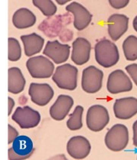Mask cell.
Instances as JSON below:
<instances>
[{
	"label": "cell",
	"instance_id": "obj_22",
	"mask_svg": "<svg viewBox=\"0 0 137 160\" xmlns=\"http://www.w3.org/2000/svg\"><path fill=\"white\" fill-rule=\"evenodd\" d=\"M84 108L80 105L76 106L73 113L70 114L66 126L71 130H78L82 128V114Z\"/></svg>",
	"mask_w": 137,
	"mask_h": 160
},
{
	"label": "cell",
	"instance_id": "obj_6",
	"mask_svg": "<svg viewBox=\"0 0 137 160\" xmlns=\"http://www.w3.org/2000/svg\"><path fill=\"white\" fill-rule=\"evenodd\" d=\"M104 73L95 66H89L83 70L81 77V87L86 92L94 94L98 92L102 87Z\"/></svg>",
	"mask_w": 137,
	"mask_h": 160
},
{
	"label": "cell",
	"instance_id": "obj_8",
	"mask_svg": "<svg viewBox=\"0 0 137 160\" xmlns=\"http://www.w3.org/2000/svg\"><path fill=\"white\" fill-rule=\"evenodd\" d=\"M12 119L22 129H31L37 127L41 121V114L29 106L17 108L12 116Z\"/></svg>",
	"mask_w": 137,
	"mask_h": 160
},
{
	"label": "cell",
	"instance_id": "obj_7",
	"mask_svg": "<svg viewBox=\"0 0 137 160\" xmlns=\"http://www.w3.org/2000/svg\"><path fill=\"white\" fill-rule=\"evenodd\" d=\"M34 151L32 140L25 135L15 137L12 141V147L8 149V159L22 160L29 158Z\"/></svg>",
	"mask_w": 137,
	"mask_h": 160
},
{
	"label": "cell",
	"instance_id": "obj_10",
	"mask_svg": "<svg viewBox=\"0 0 137 160\" xmlns=\"http://www.w3.org/2000/svg\"><path fill=\"white\" fill-rule=\"evenodd\" d=\"M28 92L31 101L39 106L47 105L54 95L53 88L46 83H31Z\"/></svg>",
	"mask_w": 137,
	"mask_h": 160
},
{
	"label": "cell",
	"instance_id": "obj_24",
	"mask_svg": "<svg viewBox=\"0 0 137 160\" xmlns=\"http://www.w3.org/2000/svg\"><path fill=\"white\" fill-rule=\"evenodd\" d=\"M8 60L15 62L20 60L22 56V48L18 41L14 38H8Z\"/></svg>",
	"mask_w": 137,
	"mask_h": 160
},
{
	"label": "cell",
	"instance_id": "obj_20",
	"mask_svg": "<svg viewBox=\"0 0 137 160\" xmlns=\"http://www.w3.org/2000/svg\"><path fill=\"white\" fill-rule=\"evenodd\" d=\"M8 86L10 93H21L25 88L26 81L21 69L18 67H12L8 69Z\"/></svg>",
	"mask_w": 137,
	"mask_h": 160
},
{
	"label": "cell",
	"instance_id": "obj_21",
	"mask_svg": "<svg viewBox=\"0 0 137 160\" xmlns=\"http://www.w3.org/2000/svg\"><path fill=\"white\" fill-rule=\"evenodd\" d=\"M123 50L126 59L129 61L137 60V38L130 35L123 43Z\"/></svg>",
	"mask_w": 137,
	"mask_h": 160
},
{
	"label": "cell",
	"instance_id": "obj_16",
	"mask_svg": "<svg viewBox=\"0 0 137 160\" xmlns=\"http://www.w3.org/2000/svg\"><path fill=\"white\" fill-rule=\"evenodd\" d=\"M91 45L87 39L78 38L72 43V60L76 65H83L90 59Z\"/></svg>",
	"mask_w": 137,
	"mask_h": 160
},
{
	"label": "cell",
	"instance_id": "obj_23",
	"mask_svg": "<svg viewBox=\"0 0 137 160\" xmlns=\"http://www.w3.org/2000/svg\"><path fill=\"white\" fill-rule=\"evenodd\" d=\"M33 4L39 8L45 16H52L55 15L57 11V7L50 0H34Z\"/></svg>",
	"mask_w": 137,
	"mask_h": 160
},
{
	"label": "cell",
	"instance_id": "obj_1",
	"mask_svg": "<svg viewBox=\"0 0 137 160\" xmlns=\"http://www.w3.org/2000/svg\"><path fill=\"white\" fill-rule=\"evenodd\" d=\"M95 60L105 68L114 67L120 59L119 50L117 45L107 39H103L95 44Z\"/></svg>",
	"mask_w": 137,
	"mask_h": 160
},
{
	"label": "cell",
	"instance_id": "obj_31",
	"mask_svg": "<svg viewBox=\"0 0 137 160\" xmlns=\"http://www.w3.org/2000/svg\"><path fill=\"white\" fill-rule=\"evenodd\" d=\"M56 2H57V3H59L60 5H63V4H65V3L68 2L69 0H66V1H62V2L60 1V0H56Z\"/></svg>",
	"mask_w": 137,
	"mask_h": 160
},
{
	"label": "cell",
	"instance_id": "obj_30",
	"mask_svg": "<svg viewBox=\"0 0 137 160\" xmlns=\"http://www.w3.org/2000/svg\"><path fill=\"white\" fill-rule=\"evenodd\" d=\"M133 28H134V30L137 32V15L135 17V18L133 19Z\"/></svg>",
	"mask_w": 137,
	"mask_h": 160
},
{
	"label": "cell",
	"instance_id": "obj_15",
	"mask_svg": "<svg viewBox=\"0 0 137 160\" xmlns=\"http://www.w3.org/2000/svg\"><path fill=\"white\" fill-rule=\"evenodd\" d=\"M66 11L74 15V27L78 31L84 30L92 20V15L82 5L73 2L66 7Z\"/></svg>",
	"mask_w": 137,
	"mask_h": 160
},
{
	"label": "cell",
	"instance_id": "obj_18",
	"mask_svg": "<svg viewBox=\"0 0 137 160\" xmlns=\"http://www.w3.org/2000/svg\"><path fill=\"white\" fill-rule=\"evenodd\" d=\"M21 39L24 44L25 53L27 57L37 54L43 49L44 39L36 33H32L27 35H22Z\"/></svg>",
	"mask_w": 137,
	"mask_h": 160
},
{
	"label": "cell",
	"instance_id": "obj_28",
	"mask_svg": "<svg viewBox=\"0 0 137 160\" xmlns=\"http://www.w3.org/2000/svg\"><path fill=\"white\" fill-rule=\"evenodd\" d=\"M133 145L137 147V120L135 121L133 125Z\"/></svg>",
	"mask_w": 137,
	"mask_h": 160
},
{
	"label": "cell",
	"instance_id": "obj_4",
	"mask_svg": "<svg viewBox=\"0 0 137 160\" xmlns=\"http://www.w3.org/2000/svg\"><path fill=\"white\" fill-rule=\"evenodd\" d=\"M29 73L36 79H47L53 74L54 65L44 56L31 57L26 62Z\"/></svg>",
	"mask_w": 137,
	"mask_h": 160
},
{
	"label": "cell",
	"instance_id": "obj_2",
	"mask_svg": "<svg viewBox=\"0 0 137 160\" xmlns=\"http://www.w3.org/2000/svg\"><path fill=\"white\" fill-rule=\"evenodd\" d=\"M77 68L67 63L56 67L52 79L60 88L72 91L77 87Z\"/></svg>",
	"mask_w": 137,
	"mask_h": 160
},
{
	"label": "cell",
	"instance_id": "obj_25",
	"mask_svg": "<svg viewBox=\"0 0 137 160\" xmlns=\"http://www.w3.org/2000/svg\"><path fill=\"white\" fill-rule=\"evenodd\" d=\"M125 69L131 76L132 79L134 81L135 84L137 86V63L130 64V65L126 66Z\"/></svg>",
	"mask_w": 137,
	"mask_h": 160
},
{
	"label": "cell",
	"instance_id": "obj_11",
	"mask_svg": "<svg viewBox=\"0 0 137 160\" xmlns=\"http://www.w3.org/2000/svg\"><path fill=\"white\" fill-rule=\"evenodd\" d=\"M91 144L88 139L82 136L72 137L67 142L66 150L69 156L76 159L86 158L91 152Z\"/></svg>",
	"mask_w": 137,
	"mask_h": 160
},
{
	"label": "cell",
	"instance_id": "obj_5",
	"mask_svg": "<svg viewBox=\"0 0 137 160\" xmlns=\"http://www.w3.org/2000/svg\"><path fill=\"white\" fill-rule=\"evenodd\" d=\"M110 121L108 111L105 107L95 105L88 108L86 116L87 127L91 131H100Z\"/></svg>",
	"mask_w": 137,
	"mask_h": 160
},
{
	"label": "cell",
	"instance_id": "obj_12",
	"mask_svg": "<svg viewBox=\"0 0 137 160\" xmlns=\"http://www.w3.org/2000/svg\"><path fill=\"white\" fill-rule=\"evenodd\" d=\"M129 28V18L125 15L114 14L107 19V30L113 41H118Z\"/></svg>",
	"mask_w": 137,
	"mask_h": 160
},
{
	"label": "cell",
	"instance_id": "obj_13",
	"mask_svg": "<svg viewBox=\"0 0 137 160\" xmlns=\"http://www.w3.org/2000/svg\"><path fill=\"white\" fill-rule=\"evenodd\" d=\"M114 112L118 119H130L137 114V98L127 97L117 99L114 105Z\"/></svg>",
	"mask_w": 137,
	"mask_h": 160
},
{
	"label": "cell",
	"instance_id": "obj_26",
	"mask_svg": "<svg viewBox=\"0 0 137 160\" xmlns=\"http://www.w3.org/2000/svg\"><path fill=\"white\" fill-rule=\"evenodd\" d=\"M129 0H110L109 3L114 8L116 9H120V8H125L128 4H129Z\"/></svg>",
	"mask_w": 137,
	"mask_h": 160
},
{
	"label": "cell",
	"instance_id": "obj_14",
	"mask_svg": "<svg viewBox=\"0 0 137 160\" xmlns=\"http://www.w3.org/2000/svg\"><path fill=\"white\" fill-rule=\"evenodd\" d=\"M70 53V46L58 41H48L44 50V54L52 59L55 63L60 64L67 61Z\"/></svg>",
	"mask_w": 137,
	"mask_h": 160
},
{
	"label": "cell",
	"instance_id": "obj_29",
	"mask_svg": "<svg viewBox=\"0 0 137 160\" xmlns=\"http://www.w3.org/2000/svg\"><path fill=\"white\" fill-rule=\"evenodd\" d=\"M14 105H15L14 100L12 98H10V97H8V114H11Z\"/></svg>",
	"mask_w": 137,
	"mask_h": 160
},
{
	"label": "cell",
	"instance_id": "obj_17",
	"mask_svg": "<svg viewBox=\"0 0 137 160\" xmlns=\"http://www.w3.org/2000/svg\"><path fill=\"white\" fill-rule=\"evenodd\" d=\"M74 105L73 98L66 95H59L56 101L50 108V117L56 121L65 119Z\"/></svg>",
	"mask_w": 137,
	"mask_h": 160
},
{
	"label": "cell",
	"instance_id": "obj_19",
	"mask_svg": "<svg viewBox=\"0 0 137 160\" xmlns=\"http://www.w3.org/2000/svg\"><path fill=\"white\" fill-rule=\"evenodd\" d=\"M36 16L31 10L22 8L14 13L12 23L18 29H25L32 27L36 23Z\"/></svg>",
	"mask_w": 137,
	"mask_h": 160
},
{
	"label": "cell",
	"instance_id": "obj_3",
	"mask_svg": "<svg viewBox=\"0 0 137 160\" xmlns=\"http://www.w3.org/2000/svg\"><path fill=\"white\" fill-rule=\"evenodd\" d=\"M107 147L114 152L123 150L129 142V131L124 124H115L107 131L105 136Z\"/></svg>",
	"mask_w": 137,
	"mask_h": 160
},
{
	"label": "cell",
	"instance_id": "obj_9",
	"mask_svg": "<svg viewBox=\"0 0 137 160\" xmlns=\"http://www.w3.org/2000/svg\"><path fill=\"white\" fill-rule=\"evenodd\" d=\"M107 88L110 94L126 92L133 89V83L124 71L117 69L109 75Z\"/></svg>",
	"mask_w": 137,
	"mask_h": 160
},
{
	"label": "cell",
	"instance_id": "obj_27",
	"mask_svg": "<svg viewBox=\"0 0 137 160\" xmlns=\"http://www.w3.org/2000/svg\"><path fill=\"white\" fill-rule=\"evenodd\" d=\"M18 136V132L13 127L8 124V144L12 143L13 140L15 139V137H17Z\"/></svg>",
	"mask_w": 137,
	"mask_h": 160
}]
</instances>
